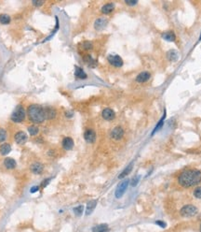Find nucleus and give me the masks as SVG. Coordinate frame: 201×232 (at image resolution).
Instances as JSON below:
<instances>
[{
    "mask_svg": "<svg viewBox=\"0 0 201 232\" xmlns=\"http://www.w3.org/2000/svg\"><path fill=\"white\" fill-rule=\"evenodd\" d=\"M178 182L181 186L191 187L197 185L201 182V171L198 169H188L181 172L178 178Z\"/></svg>",
    "mask_w": 201,
    "mask_h": 232,
    "instance_id": "nucleus-1",
    "label": "nucleus"
},
{
    "mask_svg": "<svg viewBox=\"0 0 201 232\" xmlns=\"http://www.w3.org/2000/svg\"><path fill=\"white\" fill-rule=\"evenodd\" d=\"M28 116H29V119L36 124L43 123L47 118L45 109L39 105H35V104L28 108Z\"/></svg>",
    "mask_w": 201,
    "mask_h": 232,
    "instance_id": "nucleus-2",
    "label": "nucleus"
},
{
    "mask_svg": "<svg viewBox=\"0 0 201 232\" xmlns=\"http://www.w3.org/2000/svg\"><path fill=\"white\" fill-rule=\"evenodd\" d=\"M25 118V111L22 106H18L15 110H14L12 115H11V120L15 123H21L24 120Z\"/></svg>",
    "mask_w": 201,
    "mask_h": 232,
    "instance_id": "nucleus-3",
    "label": "nucleus"
},
{
    "mask_svg": "<svg viewBox=\"0 0 201 232\" xmlns=\"http://www.w3.org/2000/svg\"><path fill=\"white\" fill-rule=\"evenodd\" d=\"M197 214H198L197 207H195L193 205H185L181 210V214L184 217H191Z\"/></svg>",
    "mask_w": 201,
    "mask_h": 232,
    "instance_id": "nucleus-4",
    "label": "nucleus"
},
{
    "mask_svg": "<svg viewBox=\"0 0 201 232\" xmlns=\"http://www.w3.org/2000/svg\"><path fill=\"white\" fill-rule=\"evenodd\" d=\"M128 183H130L128 180H124L123 182H121L120 183L118 184V186H117V190H116V197L120 198L123 196V194L125 193V191L127 190V188H128Z\"/></svg>",
    "mask_w": 201,
    "mask_h": 232,
    "instance_id": "nucleus-5",
    "label": "nucleus"
},
{
    "mask_svg": "<svg viewBox=\"0 0 201 232\" xmlns=\"http://www.w3.org/2000/svg\"><path fill=\"white\" fill-rule=\"evenodd\" d=\"M108 62L116 68H120L123 66V60L119 55L111 54L108 56Z\"/></svg>",
    "mask_w": 201,
    "mask_h": 232,
    "instance_id": "nucleus-6",
    "label": "nucleus"
},
{
    "mask_svg": "<svg viewBox=\"0 0 201 232\" xmlns=\"http://www.w3.org/2000/svg\"><path fill=\"white\" fill-rule=\"evenodd\" d=\"M123 136H124V130L121 126H117V127H114V128L112 130L111 132V137L114 139V140H120L123 138Z\"/></svg>",
    "mask_w": 201,
    "mask_h": 232,
    "instance_id": "nucleus-7",
    "label": "nucleus"
},
{
    "mask_svg": "<svg viewBox=\"0 0 201 232\" xmlns=\"http://www.w3.org/2000/svg\"><path fill=\"white\" fill-rule=\"evenodd\" d=\"M84 138L89 143H93L96 140V133L92 129H88L84 133Z\"/></svg>",
    "mask_w": 201,
    "mask_h": 232,
    "instance_id": "nucleus-8",
    "label": "nucleus"
},
{
    "mask_svg": "<svg viewBox=\"0 0 201 232\" xmlns=\"http://www.w3.org/2000/svg\"><path fill=\"white\" fill-rule=\"evenodd\" d=\"M15 141L18 144H24L27 141V135L22 131H19L15 135Z\"/></svg>",
    "mask_w": 201,
    "mask_h": 232,
    "instance_id": "nucleus-9",
    "label": "nucleus"
},
{
    "mask_svg": "<svg viewBox=\"0 0 201 232\" xmlns=\"http://www.w3.org/2000/svg\"><path fill=\"white\" fill-rule=\"evenodd\" d=\"M102 115H103V119L107 120V121H112L114 118V111L112 110V109L106 108L103 111Z\"/></svg>",
    "mask_w": 201,
    "mask_h": 232,
    "instance_id": "nucleus-10",
    "label": "nucleus"
},
{
    "mask_svg": "<svg viewBox=\"0 0 201 232\" xmlns=\"http://www.w3.org/2000/svg\"><path fill=\"white\" fill-rule=\"evenodd\" d=\"M106 25H107V20L104 18H99L94 23V27L96 30H102Z\"/></svg>",
    "mask_w": 201,
    "mask_h": 232,
    "instance_id": "nucleus-11",
    "label": "nucleus"
},
{
    "mask_svg": "<svg viewBox=\"0 0 201 232\" xmlns=\"http://www.w3.org/2000/svg\"><path fill=\"white\" fill-rule=\"evenodd\" d=\"M150 77H151V74L149 72L143 71V72H141L140 74L138 75L137 78H136V80H137V83H142L147 82V80L150 79Z\"/></svg>",
    "mask_w": 201,
    "mask_h": 232,
    "instance_id": "nucleus-12",
    "label": "nucleus"
},
{
    "mask_svg": "<svg viewBox=\"0 0 201 232\" xmlns=\"http://www.w3.org/2000/svg\"><path fill=\"white\" fill-rule=\"evenodd\" d=\"M63 146L64 148L67 151L71 150L72 148L74 147V140H72L69 137H67V138H64V140H63Z\"/></svg>",
    "mask_w": 201,
    "mask_h": 232,
    "instance_id": "nucleus-13",
    "label": "nucleus"
},
{
    "mask_svg": "<svg viewBox=\"0 0 201 232\" xmlns=\"http://www.w3.org/2000/svg\"><path fill=\"white\" fill-rule=\"evenodd\" d=\"M43 165L40 164V163H34L32 166H31V170L33 173L35 174H40L42 171H43Z\"/></svg>",
    "mask_w": 201,
    "mask_h": 232,
    "instance_id": "nucleus-14",
    "label": "nucleus"
},
{
    "mask_svg": "<svg viewBox=\"0 0 201 232\" xmlns=\"http://www.w3.org/2000/svg\"><path fill=\"white\" fill-rule=\"evenodd\" d=\"M4 165L5 167L8 169H12L16 167V161L14 160L13 158H10V157H7L4 161Z\"/></svg>",
    "mask_w": 201,
    "mask_h": 232,
    "instance_id": "nucleus-15",
    "label": "nucleus"
},
{
    "mask_svg": "<svg viewBox=\"0 0 201 232\" xmlns=\"http://www.w3.org/2000/svg\"><path fill=\"white\" fill-rule=\"evenodd\" d=\"M84 60H85V62L88 64V66H89L90 68H95L97 66V61L94 60L89 54L85 55L84 56Z\"/></svg>",
    "mask_w": 201,
    "mask_h": 232,
    "instance_id": "nucleus-16",
    "label": "nucleus"
},
{
    "mask_svg": "<svg viewBox=\"0 0 201 232\" xmlns=\"http://www.w3.org/2000/svg\"><path fill=\"white\" fill-rule=\"evenodd\" d=\"M114 5L113 3H107V4H105L104 6H103L102 11L104 14H109L114 11Z\"/></svg>",
    "mask_w": 201,
    "mask_h": 232,
    "instance_id": "nucleus-17",
    "label": "nucleus"
},
{
    "mask_svg": "<svg viewBox=\"0 0 201 232\" xmlns=\"http://www.w3.org/2000/svg\"><path fill=\"white\" fill-rule=\"evenodd\" d=\"M97 205V200H92L88 203L87 205V210H86V214L89 215L91 212H93V210L95 209V207Z\"/></svg>",
    "mask_w": 201,
    "mask_h": 232,
    "instance_id": "nucleus-18",
    "label": "nucleus"
},
{
    "mask_svg": "<svg viewBox=\"0 0 201 232\" xmlns=\"http://www.w3.org/2000/svg\"><path fill=\"white\" fill-rule=\"evenodd\" d=\"M165 118H166V110H165V111H164V114H163V116L161 117V119L159 120V122L157 123V125L156 126L155 129L153 130V132H152V135H154L156 131H158V130H160V129H161V127L163 126V124H164V120H165Z\"/></svg>",
    "mask_w": 201,
    "mask_h": 232,
    "instance_id": "nucleus-19",
    "label": "nucleus"
},
{
    "mask_svg": "<svg viewBox=\"0 0 201 232\" xmlns=\"http://www.w3.org/2000/svg\"><path fill=\"white\" fill-rule=\"evenodd\" d=\"M10 151H11V147H10V145L8 144V143H4L0 146V154H1L2 155L8 154Z\"/></svg>",
    "mask_w": 201,
    "mask_h": 232,
    "instance_id": "nucleus-20",
    "label": "nucleus"
},
{
    "mask_svg": "<svg viewBox=\"0 0 201 232\" xmlns=\"http://www.w3.org/2000/svg\"><path fill=\"white\" fill-rule=\"evenodd\" d=\"M162 37L167 40V41H174L175 39H176V37L174 35V33L173 32H171V31H169V32H166L164 33L163 35H162Z\"/></svg>",
    "mask_w": 201,
    "mask_h": 232,
    "instance_id": "nucleus-21",
    "label": "nucleus"
},
{
    "mask_svg": "<svg viewBox=\"0 0 201 232\" xmlns=\"http://www.w3.org/2000/svg\"><path fill=\"white\" fill-rule=\"evenodd\" d=\"M75 75L77 78H79V79H86V78H87V74H86V72L79 67H75Z\"/></svg>",
    "mask_w": 201,
    "mask_h": 232,
    "instance_id": "nucleus-22",
    "label": "nucleus"
},
{
    "mask_svg": "<svg viewBox=\"0 0 201 232\" xmlns=\"http://www.w3.org/2000/svg\"><path fill=\"white\" fill-rule=\"evenodd\" d=\"M45 111H46V117L49 118V119H52V118H54L56 115V111L53 108L47 107L45 109Z\"/></svg>",
    "mask_w": 201,
    "mask_h": 232,
    "instance_id": "nucleus-23",
    "label": "nucleus"
},
{
    "mask_svg": "<svg viewBox=\"0 0 201 232\" xmlns=\"http://www.w3.org/2000/svg\"><path fill=\"white\" fill-rule=\"evenodd\" d=\"M108 230V226L106 224H102V225H98L95 228H93L92 232H103V231H107Z\"/></svg>",
    "mask_w": 201,
    "mask_h": 232,
    "instance_id": "nucleus-24",
    "label": "nucleus"
},
{
    "mask_svg": "<svg viewBox=\"0 0 201 232\" xmlns=\"http://www.w3.org/2000/svg\"><path fill=\"white\" fill-rule=\"evenodd\" d=\"M132 168H133V163H131V164L128 165L125 169L123 170V172H122L120 175H119V177H118V178H119V179H122V178H124L125 176H127V175L131 171Z\"/></svg>",
    "mask_w": 201,
    "mask_h": 232,
    "instance_id": "nucleus-25",
    "label": "nucleus"
},
{
    "mask_svg": "<svg viewBox=\"0 0 201 232\" xmlns=\"http://www.w3.org/2000/svg\"><path fill=\"white\" fill-rule=\"evenodd\" d=\"M168 58L170 61H177L178 60V53L174 50L170 51L169 53H168Z\"/></svg>",
    "mask_w": 201,
    "mask_h": 232,
    "instance_id": "nucleus-26",
    "label": "nucleus"
},
{
    "mask_svg": "<svg viewBox=\"0 0 201 232\" xmlns=\"http://www.w3.org/2000/svg\"><path fill=\"white\" fill-rule=\"evenodd\" d=\"M0 23L3 25H8L10 23V17L8 14H0Z\"/></svg>",
    "mask_w": 201,
    "mask_h": 232,
    "instance_id": "nucleus-27",
    "label": "nucleus"
},
{
    "mask_svg": "<svg viewBox=\"0 0 201 232\" xmlns=\"http://www.w3.org/2000/svg\"><path fill=\"white\" fill-rule=\"evenodd\" d=\"M38 131H39V129H38V127L36 126H29V128H28V132H29V134L31 136L37 135Z\"/></svg>",
    "mask_w": 201,
    "mask_h": 232,
    "instance_id": "nucleus-28",
    "label": "nucleus"
},
{
    "mask_svg": "<svg viewBox=\"0 0 201 232\" xmlns=\"http://www.w3.org/2000/svg\"><path fill=\"white\" fill-rule=\"evenodd\" d=\"M83 210H84V207L83 206H78V207H76L74 209V212L75 214V215H81L82 214V212H83Z\"/></svg>",
    "mask_w": 201,
    "mask_h": 232,
    "instance_id": "nucleus-29",
    "label": "nucleus"
},
{
    "mask_svg": "<svg viewBox=\"0 0 201 232\" xmlns=\"http://www.w3.org/2000/svg\"><path fill=\"white\" fill-rule=\"evenodd\" d=\"M82 47L85 49V50H90V49H92V43L90 41H84L83 43H82Z\"/></svg>",
    "mask_w": 201,
    "mask_h": 232,
    "instance_id": "nucleus-30",
    "label": "nucleus"
},
{
    "mask_svg": "<svg viewBox=\"0 0 201 232\" xmlns=\"http://www.w3.org/2000/svg\"><path fill=\"white\" fill-rule=\"evenodd\" d=\"M7 138V132L2 128H0V142H2Z\"/></svg>",
    "mask_w": 201,
    "mask_h": 232,
    "instance_id": "nucleus-31",
    "label": "nucleus"
},
{
    "mask_svg": "<svg viewBox=\"0 0 201 232\" xmlns=\"http://www.w3.org/2000/svg\"><path fill=\"white\" fill-rule=\"evenodd\" d=\"M194 196L198 198H201V187H197L194 191Z\"/></svg>",
    "mask_w": 201,
    "mask_h": 232,
    "instance_id": "nucleus-32",
    "label": "nucleus"
},
{
    "mask_svg": "<svg viewBox=\"0 0 201 232\" xmlns=\"http://www.w3.org/2000/svg\"><path fill=\"white\" fill-rule=\"evenodd\" d=\"M139 179H140V177H139V176H136V177H134V178H133V181H132V183H131V185H132V186H135L136 184L138 183Z\"/></svg>",
    "mask_w": 201,
    "mask_h": 232,
    "instance_id": "nucleus-33",
    "label": "nucleus"
},
{
    "mask_svg": "<svg viewBox=\"0 0 201 232\" xmlns=\"http://www.w3.org/2000/svg\"><path fill=\"white\" fill-rule=\"evenodd\" d=\"M156 225H158V226H160L161 228H165V226H166V224L164 223V222H162V221H156Z\"/></svg>",
    "mask_w": 201,
    "mask_h": 232,
    "instance_id": "nucleus-34",
    "label": "nucleus"
},
{
    "mask_svg": "<svg viewBox=\"0 0 201 232\" xmlns=\"http://www.w3.org/2000/svg\"><path fill=\"white\" fill-rule=\"evenodd\" d=\"M33 4L36 7H40L41 5H43V1H34Z\"/></svg>",
    "mask_w": 201,
    "mask_h": 232,
    "instance_id": "nucleus-35",
    "label": "nucleus"
},
{
    "mask_svg": "<svg viewBox=\"0 0 201 232\" xmlns=\"http://www.w3.org/2000/svg\"><path fill=\"white\" fill-rule=\"evenodd\" d=\"M126 4L130 5V6H134V5H136V4H137V1H128V0H127V1H126Z\"/></svg>",
    "mask_w": 201,
    "mask_h": 232,
    "instance_id": "nucleus-36",
    "label": "nucleus"
},
{
    "mask_svg": "<svg viewBox=\"0 0 201 232\" xmlns=\"http://www.w3.org/2000/svg\"><path fill=\"white\" fill-rule=\"evenodd\" d=\"M38 191V186H33V188L31 189V193H35Z\"/></svg>",
    "mask_w": 201,
    "mask_h": 232,
    "instance_id": "nucleus-37",
    "label": "nucleus"
},
{
    "mask_svg": "<svg viewBox=\"0 0 201 232\" xmlns=\"http://www.w3.org/2000/svg\"><path fill=\"white\" fill-rule=\"evenodd\" d=\"M199 40H201V34H200V37H199Z\"/></svg>",
    "mask_w": 201,
    "mask_h": 232,
    "instance_id": "nucleus-38",
    "label": "nucleus"
},
{
    "mask_svg": "<svg viewBox=\"0 0 201 232\" xmlns=\"http://www.w3.org/2000/svg\"><path fill=\"white\" fill-rule=\"evenodd\" d=\"M200 232H201V226H200Z\"/></svg>",
    "mask_w": 201,
    "mask_h": 232,
    "instance_id": "nucleus-39",
    "label": "nucleus"
},
{
    "mask_svg": "<svg viewBox=\"0 0 201 232\" xmlns=\"http://www.w3.org/2000/svg\"><path fill=\"white\" fill-rule=\"evenodd\" d=\"M103 232H107V231H103Z\"/></svg>",
    "mask_w": 201,
    "mask_h": 232,
    "instance_id": "nucleus-40",
    "label": "nucleus"
}]
</instances>
